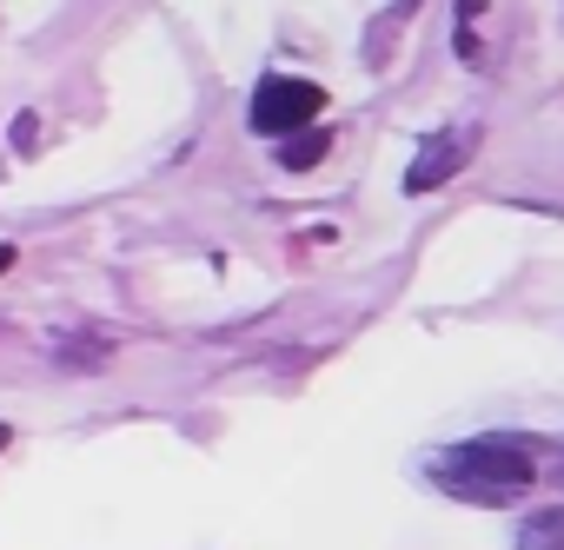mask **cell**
<instances>
[{"label":"cell","mask_w":564,"mask_h":550,"mask_svg":"<svg viewBox=\"0 0 564 550\" xmlns=\"http://www.w3.org/2000/svg\"><path fill=\"white\" fill-rule=\"evenodd\" d=\"M326 113V87L319 80H300V74H265L259 94H252V133H306L313 120Z\"/></svg>","instance_id":"7a4b0ae2"},{"label":"cell","mask_w":564,"mask_h":550,"mask_svg":"<svg viewBox=\"0 0 564 550\" xmlns=\"http://www.w3.org/2000/svg\"><path fill=\"white\" fill-rule=\"evenodd\" d=\"M531 477H538V444L518 431H485V438H465V444L432 458V484L465 497V504H485V510L524 497Z\"/></svg>","instance_id":"6da1fadb"},{"label":"cell","mask_w":564,"mask_h":550,"mask_svg":"<svg viewBox=\"0 0 564 550\" xmlns=\"http://www.w3.org/2000/svg\"><path fill=\"white\" fill-rule=\"evenodd\" d=\"M518 550H564V504L524 517V524H518Z\"/></svg>","instance_id":"5b68a950"},{"label":"cell","mask_w":564,"mask_h":550,"mask_svg":"<svg viewBox=\"0 0 564 550\" xmlns=\"http://www.w3.org/2000/svg\"><path fill=\"white\" fill-rule=\"evenodd\" d=\"M8 265H14V245H0V272H8Z\"/></svg>","instance_id":"52a82bcc"},{"label":"cell","mask_w":564,"mask_h":550,"mask_svg":"<svg viewBox=\"0 0 564 550\" xmlns=\"http://www.w3.org/2000/svg\"><path fill=\"white\" fill-rule=\"evenodd\" d=\"M0 451H8V425H0Z\"/></svg>","instance_id":"ba28073f"},{"label":"cell","mask_w":564,"mask_h":550,"mask_svg":"<svg viewBox=\"0 0 564 550\" xmlns=\"http://www.w3.org/2000/svg\"><path fill=\"white\" fill-rule=\"evenodd\" d=\"M326 153H333V133L306 127V133H293L286 146H279V166H286V173H313V166H319Z\"/></svg>","instance_id":"277c9868"},{"label":"cell","mask_w":564,"mask_h":550,"mask_svg":"<svg viewBox=\"0 0 564 550\" xmlns=\"http://www.w3.org/2000/svg\"><path fill=\"white\" fill-rule=\"evenodd\" d=\"M465 153H471V133L458 127V133H432L425 146H419V160L405 166V193L419 199V193H432V186H445L458 166H465Z\"/></svg>","instance_id":"3957f363"},{"label":"cell","mask_w":564,"mask_h":550,"mask_svg":"<svg viewBox=\"0 0 564 550\" xmlns=\"http://www.w3.org/2000/svg\"><path fill=\"white\" fill-rule=\"evenodd\" d=\"M34 133H41V127H34V113H21V120H14V146H21V153H34Z\"/></svg>","instance_id":"8992f818"}]
</instances>
